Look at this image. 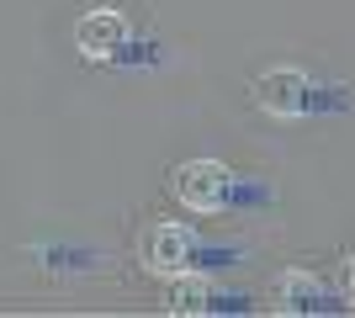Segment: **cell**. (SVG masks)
<instances>
[{
  "instance_id": "6da1fadb",
  "label": "cell",
  "mask_w": 355,
  "mask_h": 318,
  "mask_svg": "<svg viewBox=\"0 0 355 318\" xmlns=\"http://www.w3.org/2000/svg\"><path fill=\"white\" fill-rule=\"evenodd\" d=\"M318 91H324V85L313 75H302L292 64H276V69H266V75L254 80V106L270 112V117H282V122H302V117H313V112L324 106Z\"/></svg>"
},
{
  "instance_id": "7a4b0ae2",
  "label": "cell",
  "mask_w": 355,
  "mask_h": 318,
  "mask_svg": "<svg viewBox=\"0 0 355 318\" xmlns=\"http://www.w3.org/2000/svg\"><path fill=\"white\" fill-rule=\"evenodd\" d=\"M170 191L180 197V207H191V212H223L228 191H234V170L223 159H186L170 175Z\"/></svg>"
},
{
  "instance_id": "3957f363",
  "label": "cell",
  "mask_w": 355,
  "mask_h": 318,
  "mask_svg": "<svg viewBox=\"0 0 355 318\" xmlns=\"http://www.w3.org/2000/svg\"><path fill=\"white\" fill-rule=\"evenodd\" d=\"M122 43H128V21H122V11H112V6H96V11H85L74 21V48L96 64L117 59Z\"/></svg>"
},
{
  "instance_id": "277c9868",
  "label": "cell",
  "mask_w": 355,
  "mask_h": 318,
  "mask_svg": "<svg viewBox=\"0 0 355 318\" xmlns=\"http://www.w3.org/2000/svg\"><path fill=\"white\" fill-rule=\"evenodd\" d=\"M144 265H148L154 276H186V271L196 265V239H191L180 223H159L154 233H148Z\"/></svg>"
},
{
  "instance_id": "5b68a950",
  "label": "cell",
  "mask_w": 355,
  "mask_h": 318,
  "mask_svg": "<svg viewBox=\"0 0 355 318\" xmlns=\"http://www.w3.org/2000/svg\"><path fill=\"white\" fill-rule=\"evenodd\" d=\"M276 303H282L286 313H302V308L324 313V308H334V303H329V292H324V281L308 276V271H286L282 281H276Z\"/></svg>"
},
{
  "instance_id": "8992f818",
  "label": "cell",
  "mask_w": 355,
  "mask_h": 318,
  "mask_svg": "<svg viewBox=\"0 0 355 318\" xmlns=\"http://www.w3.org/2000/svg\"><path fill=\"white\" fill-rule=\"evenodd\" d=\"M170 308H175V313H212V308H223V303H218V292H212L207 281H196V276L186 271V276H175Z\"/></svg>"
},
{
  "instance_id": "52a82bcc",
  "label": "cell",
  "mask_w": 355,
  "mask_h": 318,
  "mask_svg": "<svg viewBox=\"0 0 355 318\" xmlns=\"http://www.w3.org/2000/svg\"><path fill=\"white\" fill-rule=\"evenodd\" d=\"M345 287H350V297H355V255L345 260Z\"/></svg>"
}]
</instances>
